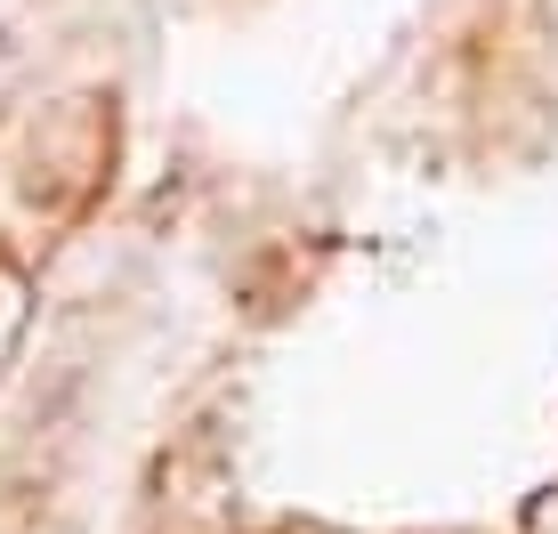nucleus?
Masks as SVG:
<instances>
[{
	"label": "nucleus",
	"mask_w": 558,
	"mask_h": 534,
	"mask_svg": "<svg viewBox=\"0 0 558 534\" xmlns=\"http://www.w3.org/2000/svg\"><path fill=\"white\" fill-rule=\"evenodd\" d=\"M25 332H33V276H25V267H16L9 252H0V373L16 365Z\"/></svg>",
	"instance_id": "obj_1"
},
{
	"label": "nucleus",
	"mask_w": 558,
	"mask_h": 534,
	"mask_svg": "<svg viewBox=\"0 0 558 534\" xmlns=\"http://www.w3.org/2000/svg\"><path fill=\"white\" fill-rule=\"evenodd\" d=\"M518 534H558V486H543L526 510H518Z\"/></svg>",
	"instance_id": "obj_2"
}]
</instances>
